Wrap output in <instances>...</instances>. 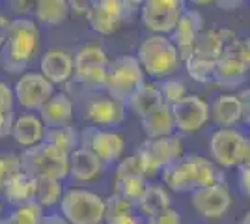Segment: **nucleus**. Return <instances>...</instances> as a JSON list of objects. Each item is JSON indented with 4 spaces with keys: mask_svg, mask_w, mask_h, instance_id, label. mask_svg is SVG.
<instances>
[{
    "mask_svg": "<svg viewBox=\"0 0 250 224\" xmlns=\"http://www.w3.org/2000/svg\"><path fill=\"white\" fill-rule=\"evenodd\" d=\"M185 2L181 0H146L140 4V17L149 32L155 36L172 34Z\"/></svg>",
    "mask_w": 250,
    "mask_h": 224,
    "instance_id": "f8f14e48",
    "label": "nucleus"
},
{
    "mask_svg": "<svg viewBox=\"0 0 250 224\" xmlns=\"http://www.w3.org/2000/svg\"><path fill=\"white\" fill-rule=\"evenodd\" d=\"M136 155L142 163L147 180L183 157V140L176 133L163 139H146L138 146Z\"/></svg>",
    "mask_w": 250,
    "mask_h": 224,
    "instance_id": "9d476101",
    "label": "nucleus"
},
{
    "mask_svg": "<svg viewBox=\"0 0 250 224\" xmlns=\"http://www.w3.org/2000/svg\"><path fill=\"white\" fill-rule=\"evenodd\" d=\"M161 174L165 185L174 192H194L213 183L222 182V174L219 172L217 164L198 153L183 155Z\"/></svg>",
    "mask_w": 250,
    "mask_h": 224,
    "instance_id": "f257e3e1",
    "label": "nucleus"
},
{
    "mask_svg": "<svg viewBox=\"0 0 250 224\" xmlns=\"http://www.w3.org/2000/svg\"><path fill=\"white\" fill-rule=\"evenodd\" d=\"M209 151L220 168L249 164L250 140L237 129H217L209 140Z\"/></svg>",
    "mask_w": 250,
    "mask_h": 224,
    "instance_id": "1a4fd4ad",
    "label": "nucleus"
},
{
    "mask_svg": "<svg viewBox=\"0 0 250 224\" xmlns=\"http://www.w3.org/2000/svg\"><path fill=\"white\" fill-rule=\"evenodd\" d=\"M40 47V26L30 17L10 21L8 36L2 47V64L10 73H24Z\"/></svg>",
    "mask_w": 250,
    "mask_h": 224,
    "instance_id": "f03ea898",
    "label": "nucleus"
},
{
    "mask_svg": "<svg viewBox=\"0 0 250 224\" xmlns=\"http://www.w3.org/2000/svg\"><path fill=\"white\" fill-rule=\"evenodd\" d=\"M250 67V43L249 40L235 38L231 43L224 45L219 62L215 64L211 81L224 90L239 88L249 75Z\"/></svg>",
    "mask_w": 250,
    "mask_h": 224,
    "instance_id": "20e7f679",
    "label": "nucleus"
},
{
    "mask_svg": "<svg viewBox=\"0 0 250 224\" xmlns=\"http://www.w3.org/2000/svg\"><path fill=\"white\" fill-rule=\"evenodd\" d=\"M250 223V213H245L243 215V224H249Z\"/></svg>",
    "mask_w": 250,
    "mask_h": 224,
    "instance_id": "8fccbe9b",
    "label": "nucleus"
},
{
    "mask_svg": "<svg viewBox=\"0 0 250 224\" xmlns=\"http://www.w3.org/2000/svg\"><path fill=\"white\" fill-rule=\"evenodd\" d=\"M75 107L71 97L63 92H54L52 97L40 108V120L45 129L71 125Z\"/></svg>",
    "mask_w": 250,
    "mask_h": 224,
    "instance_id": "aec40b11",
    "label": "nucleus"
},
{
    "mask_svg": "<svg viewBox=\"0 0 250 224\" xmlns=\"http://www.w3.org/2000/svg\"><path fill=\"white\" fill-rule=\"evenodd\" d=\"M42 224H69V223H67L60 213H51L43 217Z\"/></svg>",
    "mask_w": 250,
    "mask_h": 224,
    "instance_id": "09e8293b",
    "label": "nucleus"
},
{
    "mask_svg": "<svg viewBox=\"0 0 250 224\" xmlns=\"http://www.w3.org/2000/svg\"><path fill=\"white\" fill-rule=\"evenodd\" d=\"M10 135L21 148L28 149L38 146L40 142H43L45 125L42 123L40 116L24 112V114H19V116L13 118V125H11Z\"/></svg>",
    "mask_w": 250,
    "mask_h": 224,
    "instance_id": "412c9836",
    "label": "nucleus"
},
{
    "mask_svg": "<svg viewBox=\"0 0 250 224\" xmlns=\"http://www.w3.org/2000/svg\"><path fill=\"white\" fill-rule=\"evenodd\" d=\"M43 142L52 146L54 149L62 151L69 157V153L81 146V140H79V131L73 125H62V127H51L45 129V135H43Z\"/></svg>",
    "mask_w": 250,
    "mask_h": 224,
    "instance_id": "c756f323",
    "label": "nucleus"
},
{
    "mask_svg": "<svg viewBox=\"0 0 250 224\" xmlns=\"http://www.w3.org/2000/svg\"><path fill=\"white\" fill-rule=\"evenodd\" d=\"M239 168V189L243 196H250V164H243L237 166Z\"/></svg>",
    "mask_w": 250,
    "mask_h": 224,
    "instance_id": "37998d69",
    "label": "nucleus"
},
{
    "mask_svg": "<svg viewBox=\"0 0 250 224\" xmlns=\"http://www.w3.org/2000/svg\"><path fill=\"white\" fill-rule=\"evenodd\" d=\"M140 129L144 131L146 139H163L176 133L174 129V118L168 105L161 103L159 107L149 110L147 114L140 118Z\"/></svg>",
    "mask_w": 250,
    "mask_h": 224,
    "instance_id": "b1692460",
    "label": "nucleus"
},
{
    "mask_svg": "<svg viewBox=\"0 0 250 224\" xmlns=\"http://www.w3.org/2000/svg\"><path fill=\"white\" fill-rule=\"evenodd\" d=\"M237 97H239L241 114H243V120H241V122L249 125V123H250V90H249V88L241 90L239 94H237Z\"/></svg>",
    "mask_w": 250,
    "mask_h": 224,
    "instance_id": "79ce46f5",
    "label": "nucleus"
},
{
    "mask_svg": "<svg viewBox=\"0 0 250 224\" xmlns=\"http://www.w3.org/2000/svg\"><path fill=\"white\" fill-rule=\"evenodd\" d=\"M125 105L108 96H95L88 101L84 108V118L95 125L101 127H116L125 120Z\"/></svg>",
    "mask_w": 250,
    "mask_h": 224,
    "instance_id": "a211bd4d",
    "label": "nucleus"
},
{
    "mask_svg": "<svg viewBox=\"0 0 250 224\" xmlns=\"http://www.w3.org/2000/svg\"><path fill=\"white\" fill-rule=\"evenodd\" d=\"M0 194L13 207L32 202V198H34V178H30L24 172H17L10 182L4 185Z\"/></svg>",
    "mask_w": 250,
    "mask_h": 224,
    "instance_id": "bb28decb",
    "label": "nucleus"
},
{
    "mask_svg": "<svg viewBox=\"0 0 250 224\" xmlns=\"http://www.w3.org/2000/svg\"><path fill=\"white\" fill-rule=\"evenodd\" d=\"M146 82V75L135 56L125 54L108 62L106 67V94L120 103H127V99Z\"/></svg>",
    "mask_w": 250,
    "mask_h": 224,
    "instance_id": "0eeeda50",
    "label": "nucleus"
},
{
    "mask_svg": "<svg viewBox=\"0 0 250 224\" xmlns=\"http://www.w3.org/2000/svg\"><path fill=\"white\" fill-rule=\"evenodd\" d=\"M135 205L144 217H151L163 209L172 207V196L167 191V187L157 185V183H147L146 191L142 192V196L138 198Z\"/></svg>",
    "mask_w": 250,
    "mask_h": 224,
    "instance_id": "a878e982",
    "label": "nucleus"
},
{
    "mask_svg": "<svg viewBox=\"0 0 250 224\" xmlns=\"http://www.w3.org/2000/svg\"><path fill=\"white\" fill-rule=\"evenodd\" d=\"M63 187L60 180L54 178H34V198L32 202H36L40 207H52L58 205L62 200Z\"/></svg>",
    "mask_w": 250,
    "mask_h": 224,
    "instance_id": "7c9ffc66",
    "label": "nucleus"
},
{
    "mask_svg": "<svg viewBox=\"0 0 250 224\" xmlns=\"http://www.w3.org/2000/svg\"><path fill=\"white\" fill-rule=\"evenodd\" d=\"M40 73L54 84H63L73 77V56L63 49H49L40 60Z\"/></svg>",
    "mask_w": 250,
    "mask_h": 224,
    "instance_id": "6ab92c4d",
    "label": "nucleus"
},
{
    "mask_svg": "<svg viewBox=\"0 0 250 224\" xmlns=\"http://www.w3.org/2000/svg\"><path fill=\"white\" fill-rule=\"evenodd\" d=\"M136 205L129 200L122 198L120 194H110L104 198V219H112V217H118V215H124V213H135Z\"/></svg>",
    "mask_w": 250,
    "mask_h": 224,
    "instance_id": "f704fd0d",
    "label": "nucleus"
},
{
    "mask_svg": "<svg viewBox=\"0 0 250 224\" xmlns=\"http://www.w3.org/2000/svg\"><path fill=\"white\" fill-rule=\"evenodd\" d=\"M0 224H11V223L8 221V217H0Z\"/></svg>",
    "mask_w": 250,
    "mask_h": 224,
    "instance_id": "3c124183",
    "label": "nucleus"
},
{
    "mask_svg": "<svg viewBox=\"0 0 250 224\" xmlns=\"http://www.w3.org/2000/svg\"><path fill=\"white\" fill-rule=\"evenodd\" d=\"M146 224H183V223H181L179 211H176L174 207H168V209H163L159 213L147 217Z\"/></svg>",
    "mask_w": 250,
    "mask_h": 224,
    "instance_id": "58836bf2",
    "label": "nucleus"
},
{
    "mask_svg": "<svg viewBox=\"0 0 250 224\" xmlns=\"http://www.w3.org/2000/svg\"><path fill=\"white\" fill-rule=\"evenodd\" d=\"M108 62L110 60H108L103 47H99L97 43H86V45L77 49V53L73 56V77L106 67Z\"/></svg>",
    "mask_w": 250,
    "mask_h": 224,
    "instance_id": "393cba45",
    "label": "nucleus"
},
{
    "mask_svg": "<svg viewBox=\"0 0 250 224\" xmlns=\"http://www.w3.org/2000/svg\"><path fill=\"white\" fill-rule=\"evenodd\" d=\"M43 217H45V209L36 202H28L17 205L8 217V221L11 224H42Z\"/></svg>",
    "mask_w": 250,
    "mask_h": 224,
    "instance_id": "473e14b6",
    "label": "nucleus"
},
{
    "mask_svg": "<svg viewBox=\"0 0 250 224\" xmlns=\"http://www.w3.org/2000/svg\"><path fill=\"white\" fill-rule=\"evenodd\" d=\"M67 6H69V13H75V15H86L90 10V2H84V0H69Z\"/></svg>",
    "mask_w": 250,
    "mask_h": 224,
    "instance_id": "a18cd8bd",
    "label": "nucleus"
},
{
    "mask_svg": "<svg viewBox=\"0 0 250 224\" xmlns=\"http://www.w3.org/2000/svg\"><path fill=\"white\" fill-rule=\"evenodd\" d=\"M136 62L140 64L144 75H151L155 79L170 77L179 69L181 60L174 43L168 36H155L151 34L138 45L136 51Z\"/></svg>",
    "mask_w": 250,
    "mask_h": 224,
    "instance_id": "7ed1b4c3",
    "label": "nucleus"
},
{
    "mask_svg": "<svg viewBox=\"0 0 250 224\" xmlns=\"http://www.w3.org/2000/svg\"><path fill=\"white\" fill-rule=\"evenodd\" d=\"M19 163L21 172L28 174L30 178H54L62 182L69 176L67 155L45 142H40L38 146L19 153Z\"/></svg>",
    "mask_w": 250,
    "mask_h": 224,
    "instance_id": "423d86ee",
    "label": "nucleus"
},
{
    "mask_svg": "<svg viewBox=\"0 0 250 224\" xmlns=\"http://www.w3.org/2000/svg\"><path fill=\"white\" fill-rule=\"evenodd\" d=\"M209 120H213L220 129H233L241 120V103L235 94H222L209 107Z\"/></svg>",
    "mask_w": 250,
    "mask_h": 224,
    "instance_id": "5701e85b",
    "label": "nucleus"
},
{
    "mask_svg": "<svg viewBox=\"0 0 250 224\" xmlns=\"http://www.w3.org/2000/svg\"><path fill=\"white\" fill-rule=\"evenodd\" d=\"M147 180L142 176H129V178H122V180H114V192L120 194L122 198L129 200V202L136 204L138 198L142 196V192L146 191Z\"/></svg>",
    "mask_w": 250,
    "mask_h": 224,
    "instance_id": "2f4dec72",
    "label": "nucleus"
},
{
    "mask_svg": "<svg viewBox=\"0 0 250 224\" xmlns=\"http://www.w3.org/2000/svg\"><path fill=\"white\" fill-rule=\"evenodd\" d=\"M0 215H2V202H0Z\"/></svg>",
    "mask_w": 250,
    "mask_h": 224,
    "instance_id": "603ef678",
    "label": "nucleus"
},
{
    "mask_svg": "<svg viewBox=\"0 0 250 224\" xmlns=\"http://www.w3.org/2000/svg\"><path fill=\"white\" fill-rule=\"evenodd\" d=\"M58 205L69 224H101L104 219V198L88 189L63 191Z\"/></svg>",
    "mask_w": 250,
    "mask_h": 224,
    "instance_id": "6e6552de",
    "label": "nucleus"
},
{
    "mask_svg": "<svg viewBox=\"0 0 250 224\" xmlns=\"http://www.w3.org/2000/svg\"><path fill=\"white\" fill-rule=\"evenodd\" d=\"M231 204H233V196L224 182L213 183L209 187L192 192V207L196 209V213L206 219L224 217L231 207Z\"/></svg>",
    "mask_w": 250,
    "mask_h": 224,
    "instance_id": "dca6fc26",
    "label": "nucleus"
},
{
    "mask_svg": "<svg viewBox=\"0 0 250 224\" xmlns=\"http://www.w3.org/2000/svg\"><path fill=\"white\" fill-rule=\"evenodd\" d=\"M108 67V65H106ZM106 67H101V69H94V71H88L84 75H79V77H73L75 82L83 86L84 90L88 92H103L104 86H106Z\"/></svg>",
    "mask_w": 250,
    "mask_h": 224,
    "instance_id": "c9c22d12",
    "label": "nucleus"
},
{
    "mask_svg": "<svg viewBox=\"0 0 250 224\" xmlns=\"http://www.w3.org/2000/svg\"><path fill=\"white\" fill-rule=\"evenodd\" d=\"M0 107L13 110L15 107V96H13V88L6 82H0Z\"/></svg>",
    "mask_w": 250,
    "mask_h": 224,
    "instance_id": "a19ab883",
    "label": "nucleus"
},
{
    "mask_svg": "<svg viewBox=\"0 0 250 224\" xmlns=\"http://www.w3.org/2000/svg\"><path fill=\"white\" fill-rule=\"evenodd\" d=\"M8 28H10V19L0 13V51L4 47V41H6V36H8Z\"/></svg>",
    "mask_w": 250,
    "mask_h": 224,
    "instance_id": "49530a36",
    "label": "nucleus"
},
{
    "mask_svg": "<svg viewBox=\"0 0 250 224\" xmlns=\"http://www.w3.org/2000/svg\"><path fill=\"white\" fill-rule=\"evenodd\" d=\"M21 172V163H19V153H0V192L4 185L10 182L11 178Z\"/></svg>",
    "mask_w": 250,
    "mask_h": 224,
    "instance_id": "e433bc0d",
    "label": "nucleus"
},
{
    "mask_svg": "<svg viewBox=\"0 0 250 224\" xmlns=\"http://www.w3.org/2000/svg\"><path fill=\"white\" fill-rule=\"evenodd\" d=\"M157 88H159V94H161L163 103L168 105V107H174L177 101H181L183 97L187 96V88H185V84L181 81H177V79H167V81H163Z\"/></svg>",
    "mask_w": 250,
    "mask_h": 224,
    "instance_id": "72a5a7b5",
    "label": "nucleus"
},
{
    "mask_svg": "<svg viewBox=\"0 0 250 224\" xmlns=\"http://www.w3.org/2000/svg\"><path fill=\"white\" fill-rule=\"evenodd\" d=\"M222 51H224V41L220 38L219 30L217 28L202 30L190 49V54L185 60V67L190 79H194L196 82H202V84L209 82Z\"/></svg>",
    "mask_w": 250,
    "mask_h": 224,
    "instance_id": "39448f33",
    "label": "nucleus"
},
{
    "mask_svg": "<svg viewBox=\"0 0 250 224\" xmlns=\"http://www.w3.org/2000/svg\"><path fill=\"white\" fill-rule=\"evenodd\" d=\"M129 176H142V178H146L142 163H140L136 153H133V155H129V157H125V159L118 163L114 180H122V178H129Z\"/></svg>",
    "mask_w": 250,
    "mask_h": 224,
    "instance_id": "4c0bfd02",
    "label": "nucleus"
},
{
    "mask_svg": "<svg viewBox=\"0 0 250 224\" xmlns=\"http://www.w3.org/2000/svg\"><path fill=\"white\" fill-rule=\"evenodd\" d=\"M170 110L174 118V129L181 135H192L209 122L208 101L196 94H187L174 107H170Z\"/></svg>",
    "mask_w": 250,
    "mask_h": 224,
    "instance_id": "2eb2a0df",
    "label": "nucleus"
},
{
    "mask_svg": "<svg viewBox=\"0 0 250 224\" xmlns=\"http://www.w3.org/2000/svg\"><path fill=\"white\" fill-rule=\"evenodd\" d=\"M54 94V86L40 71H24L13 86L15 101L26 110H40Z\"/></svg>",
    "mask_w": 250,
    "mask_h": 224,
    "instance_id": "4468645a",
    "label": "nucleus"
},
{
    "mask_svg": "<svg viewBox=\"0 0 250 224\" xmlns=\"http://www.w3.org/2000/svg\"><path fill=\"white\" fill-rule=\"evenodd\" d=\"M79 140H81V148L94 153L103 164L120 161L125 148L124 137L112 129L88 127L83 133H79Z\"/></svg>",
    "mask_w": 250,
    "mask_h": 224,
    "instance_id": "ddd939ff",
    "label": "nucleus"
},
{
    "mask_svg": "<svg viewBox=\"0 0 250 224\" xmlns=\"http://www.w3.org/2000/svg\"><path fill=\"white\" fill-rule=\"evenodd\" d=\"M13 110L0 107V139H6L10 137L11 125H13Z\"/></svg>",
    "mask_w": 250,
    "mask_h": 224,
    "instance_id": "ea45409f",
    "label": "nucleus"
},
{
    "mask_svg": "<svg viewBox=\"0 0 250 224\" xmlns=\"http://www.w3.org/2000/svg\"><path fill=\"white\" fill-rule=\"evenodd\" d=\"M204 30V17L198 10L192 8H185L181 11L179 19H177L176 26L172 30V38L170 41L174 43V47L177 49L179 60L185 62L187 56L190 54V49L196 41L198 34Z\"/></svg>",
    "mask_w": 250,
    "mask_h": 224,
    "instance_id": "f3484780",
    "label": "nucleus"
},
{
    "mask_svg": "<svg viewBox=\"0 0 250 224\" xmlns=\"http://www.w3.org/2000/svg\"><path fill=\"white\" fill-rule=\"evenodd\" d=\"M67 163H69V176L73 178L75 182L81 183L97 180L103 174L104 168V164L95 157L94 153H90L88 149L81 148V146L69 153Z\"/></svg>",
    "mask_w": 250,
    "mask_h": 224,
    "instance_id": "4be33fe9",
    "label": "nucleus"
},
{
    "mask_svg": "<svg viewBox=\"0 0 250 224\" xmlns=\"http://www.w3.org/2000/svg\"><path fill=\"white\" fill-rule=\"evenodd\" d=\"M161 103H163V99H161V94H159L157 84L144 82L133 96L127 99L125 107H129L136 116L142 118L144 114H147L149 110H153L155 107H159Z\"/></svg>",
    "mask_w": 250,
    "mask_h": 224,
    "instance_id": "c85d7f7f",
    "label": "nucleus"
},
{
    "mask_svg": "<svg viewBox=\"0 0 250 224\" xmlns=\"http://www.w3.org/2000/svg\"><path fill=\"white\" fill-rule=\"evenodd\" d=\"M213 4H215V6H219V8H222V10H226V11L237 10V8L243 6V2H241V0H217V2H213Z\"/></svg>",
    "mask_w": 250,
    "mask_h": 224,
    "instance_id": "de8ad7c7",
    "label": "nucleus"
},
{
    "mask_svg": "<svg viewBox=\"0 0 250 224\" xmlns=\"http://www.w3.org/2000/svg\"><path fill=\"white\" fill-rule=\"evenodd\" d=\"M103 224H142V221L135 213H124L112 217V219H106V221H103Z\"/></svg>",
    "mask_w": 250,
    "mask_h": 224,
    "instance_id": "c03bdc74",
    "label": "nucleus"
},
{
    "mask_svg": "<svg viewBox=\"0 0 250 224\" xmlns=\"http://www.w3.org/2000/svg\"><path fill=\"white\" fill-rule=\"evenodd\" d=\"M101 224H103V223H101Z\"/></svg>",
    "mask_w": 250,
    "mask_h": 224,
    "instance_id": "864d4df0",
    "label": "nucleus"
},
{
    "mask_svg": "<svg viewBox=\"0 0 250 224\" xmlns=\"http://www.w3.org/2000/svg\"><path fill=\"white\" fill-rule=\"evenodd\" d=\"M36 22L43 26H60L69 17L67 0H38L34 4Z\"/></svg>",
    "mask_w": 250,
    "mask_h": 224,
    "instance_id": "cd10ccee",
    "label": "nucleus"
},
{
    "mask_svg": "<svg viewBox=\"0 0 250 224\" xmlns=\"http://www.w3.org/2000/svg\"><path fill=\"white\" fill-rule=\"evenodd\" d=\"M140 2H127V0H95L90 2V10L86 19L90 28L97 34H114L131 15L138 10Z\"/></svg>",
    "mask_w": 250,
    "mask_h": 224,
    "instance_id": "9b49d317",
    "label": "nucleus"
}]
</instances>
